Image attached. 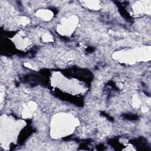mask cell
<instances>
[{"instance_id":"obj_3","label":"cell","mask_w":151,"mask_h":151,"mask_svg":"<svg viewBox=\"0 0 151 151\" xmlns=\"http://www.w3.org/2000/svg\"><path fill=\"white\" fill-rule=\"evenodd\" d=\"M85 5L93 9H97L100 8V3L99 1H83Z\"/></svg>"},{"instance_id":"obj_2","label":"cell","mask_w":151,"mask_h":151,"mask_svg":"<svg viewBox=\"0 0 151 151\" xmlns=\"http://www.w3.org/2000/svg\"><path fill=\"white\" fill-rule=\"evenodd\" d=\"M37 15L45 20H49L52 17V12L49 10H40L37 12Z\"/></svg>"},{"instance_id":"obj_1","label":"cell","mask_w":151,"mask_h":151,"mask_svg":"<svg viewBox=\"0 0 151 151\" xmlns=\"http://www.w3.org/2000/svg\"><path fill=\"white\" fill-rule=\"evenodd\" d=\"M54 123L53 124L57 128V130L55 131V132L57 131V134H67L69 132L71 131L75 126H76L77 124V120L75 118H73L71 116H68L66 115H61V116L56 117L54 119ZM54 132V133H55Z\"/></svg>"}]
</instances>
